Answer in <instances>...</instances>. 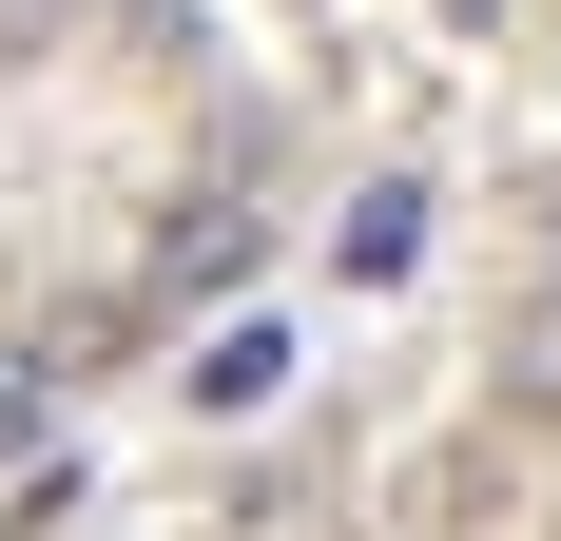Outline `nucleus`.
<instances>
[{
  "mask_svg": "<svg viewBox=\"0 0 561 541\" xmlns=\"http://www.w3.org/2000/svg\"><path fill=\"white\" fill-rule=\"evenodd\" d=\"M174 387H194L214 426H252V406L290 387V329H272V310H232V329H194V368H174Z\"/></svg>",
  "mask_w": 561,
  "mask_h": 541,
  "instance_id": "f257e3e1",
  "label": "nucleus"
},
{
  "mask_svg": "<svg viewBox=\"0 0 561 541\" xmlns=\"http://www.w3.org/2000/svg\"><path fill=\"white\" fill-rule=\"evenodd\" d=\"M484 406H504V426H561V290H523V310H504V368H484Z\"/></svg>",
  "mask_w": 561,
  "mask_h": 541,
  "instance_id": "f03ea898",
  "label": "nucleus"
},
{
  "mask_svg": "<svg viewBox=\"0 0 561 541\" xmlns=\"http://www.w3.org/2000/svg\"><path fill=\"white\" fill-rule=\"evenodd\" d=\"M330 270H348V290H388V270H426V194H348Z\"/></svg>",
  "mask_w": 561,
  "mask_h": 541,
  "instance_id": "7ed1b4c3",
  "label": "nucleus"
},
{
  "mask_svg": "<svg viewBox=\"0 0 561 541\" xmlns=\"http://www.w3.org/2000/svg\"><path fill=\"white\" fill-rule=\"evenodd\" d=\"M156 270H174V290H232V270H252V214H174Z\"/></svg>",
  "mask_w": 561,
  "mask_h": 541,
  "instance_id": "20e7f679",
  "label": "nucleus"
}]
</instances>
